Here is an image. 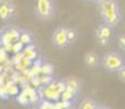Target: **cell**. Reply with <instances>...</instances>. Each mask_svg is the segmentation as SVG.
<instances>
[{
    "label": "cell",
    "instance_id": "cell-2",
    "mask_svg": "<svg viewBox=\"0 0 125 109\" xmlns=\"http://www.w3.org/2000/svg\"><path fill=\"white\" fill-rule=\"evenodd\" d=\"M100 65L109 73H116L121 68L125 67V59L120 52L110 51L100 58Z\"/></svg>",
    "mask_w": 125,
    "mask_h": 109
},
{
    "label": "cell",
    "instance_id": "cell-14",
    "mask_svg": "<svg viewBox=\"0 0 125 109\" xmlns=\"http://www.w3.org/2000/svg\"><path fill=\"white\" fill-rule=\"evenodd\" d=\"M116 74H117V76H119L120 81L124 83V81H125V80H124V79H125V67L121 68V69H120L119 71L116 72Z\"/></svg>",
    "mask_w": 125,
    "mask_h": 109
},
{
    "label": "cell",
    "instance_id": "cell-1",
    "mask_svg": "<svg viewBox=\"0 0 125 109\" xmlns=\"http://www.w3.org/2000/svg\"><path fill=\"white\" fill-rule=\"evenodd\" d=\"M98 12L103 23L115 28L121 22V9L117 0H101L97 3Z\"/></svg>",
    "mask_w": 125,
    "mask_h": 109
},
{
    "label": "cell",
    "instance_id": "cell-13",
    "mask_svg": "<svg viewBox=\"0 0 125 109\" xmlns=\"http://www.w3.org/2000/svg\"><path fill=\"white\" fill-rule=\"evenodd\" d=\"M117 45L121 51H125V34H120L119 37H117Z\"/></svg>",
    "mask_w": 125,
    "mask_h": 109
},
{
    "label": "cell",
    "instance_id": "cell-9",
    "mask_svg": "<svg viewBox=\"0 0 125 109\" xmlns=\"http://www.w3.org/2000/svg\"><path fill=\"white\" fill-rule=\"evenodd\" d=\"M66 88H68V91L70 92L71 94H77L78 92L81 91V85H80V82H78V80L76 79H69L68 81H66Z\"/></svg>",
    "mask_w": 125,
    "mask_h": 109
},
{
    "label": "cell",
    "instance_id": "cell-4",
    "mask_svg": "<svg viewBox=\"0 0 125 109\" xmlns=\"http://www.w3.org/2000/svg\"><path fill=\"white\" fill-rule=\"evenodd\" d=\"M66 30H68V26L60 25L53 31L51 36V44L54 48H57V49H65V48L69 47Z\"/></svg>",
    "mask_w": 125,
    "mask_h": 109
},
{
    "label": "cell",
    "instance_id": "cell-16",
    "mask_svg": "<svg viewBox=\"0 0 125 109\" xmlns=\"http://www.w3.org/2000/svg\"><path fill=\"white\" fill-rule=\"evenodd\" d=\"M97 109H112V108L109 107V106H107V105H98Z\"/></svg>",
    "mask_w": 125,
    "mask_h": 109
},
{
    "label": "cell",
    "instance_id": "cell-8",
    "mask_svg": "<svg viewBox=\"0 0 125 109\" xmlns=\"http://www.w3.org/2000/svg\"><path fill=\"white\" fill-rule=\"evenodd\" d=\"M19 42L25 46H31L35 42L34 34L31 32L30 30H25V28H21L20 30V36H19Z\"/></svg>",
    "mask_w": 125,
    "mask_h": 109
},
{
    "label": "cell",
    "instance_id": "cell-15",
    "mask_svg": "<svg viewBox=\"0 0 125 109\" xmlns=\"http://www.w3.org/2000/svg\"><path fill=\"white\" fill-rule=\"evenodd\" d=\"M81 1H84V2H90V3H95V4H97L98 2H100L101 0H81Z\"/></svg>",
    "mask_w": 125,
    "mask_h": 109
},
{
    "label": "cell",
    "instance_id": "cell-10",
    "mask_svg": "<svg viewBox=\"0 0 125 109\" xmlns=\"http://www.w3.org/2000/svg\"><path fill=\"white\" fill-rule=\"evenodd\" d=\"M99 104L93 98H84L80 103L77 109H97Z\"/></svg>",
    "mask_w": 125,
    "mask_h": 109
},
{
    "label": "cell",
    "instance_id": "cell-5",
    "mask_svg": "<svg viewBox=\"0 0 125 109\" xmlns=\"http://www.w3.org/2000/svg\"><path fill=\"white\" fill-rule=\"evenodd\" d=\"M16 7L11 0H0V22L9 23L15 16Z\"/></svg>",
    "mask_w": 125,
    "mask_h": 109
},
{
    "label": "cell",
    "instance_id": "cell-6",
    "mask_svg": "<svg viewBox=\"0 0 125 109\" xmlns=\"http://www.w3.org/2000/svg\"><path fill=\"white\" fill-rule=\"evenodd\" d=\"M114 36V27L107 23H102L96 28V37L98 38L102 45H105L113 38Z\"/></svg>",
    "mask_w": 125,
    "mask_h": 109
},
{
    "label": "cell",
    "instance_id": "cell-12",
    "mask_svg": "<svg viewBox=\"0 0 125 109\" xmlns=\"http://www.w3.org/2000/svg\"><path fill=\"white\" fill-rule=\"evenodd\" d=\"M20 27L18 26H11L8 31H7L6 35L8 36L9 40L10 42H15V40H19V36H20Z\"/></svg>",
    "mask_w": 125,
    "mask_h": 109
},
{
    "label": "cell",
    "instance_id": "cell-7",
    "mask_svg": "<svg viewBox=\"0 0 125 109\" xmlns=\"http://www.w3.org/2000/svg\"><path fill=\"white\" fill-rule=\"evenodd\" d=\"M84 63L89 69L100 67V56L95 51H88L84 55Z\"/></svg>",
    "mask_w": 125,
    "mask_h": 109
},
{
    "label": "cell",
    "instance_id": "cell-3",
    "mask_svg": "<svg viewBox=\"0 0 125 109\" xmlns=\"http://www.w3.org/2000/svg\"><path fill=\"white\" fill-rule=\"evenodd\" d=\"M35 15L38 21L49 22L54 18L56 14V4L54 0H36Z\"/></svg>",
    "mask_w": 125,
    "mask_h": 109
},
{
    "label": "cell",
    "instance_id": "cell-11",
    "mask_svg": "<svg viewBox=\"0 0 125 109\" xmlns=\"http://www.w3.org/2000/svg\"><path fill=\"white\" fill-rule=\"evenodd\" d=\"M66 36H68V43H69V46L73 45L76 40L78 39V36H80V33L76 28L74 27H68L66 30Z\"/></svg>",
    "mask_w": 125,
    "mask_h": 109
}]
</instances>
